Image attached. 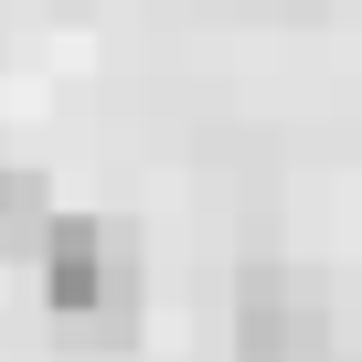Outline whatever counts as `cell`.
Listing matches in <instances>:
<instances>
[{
	"mask_svg": "<svg viewBox=\"0 0 362 362\" xmlns=\"http://www.w3.org/2000/svg\"><path fill=\"white\" fill-rule=\"evenodd\" d=\"M43 309L75 330H117L139 309V235L117 214H54L43 224Z\"/></svg>",
	"mask_w": 362,
	"mask_h": 362,
	"instance_id": "cell-1",
	"label": "cell"
},
{
	"mask_svg": "<svg viewBox=\"0 0 362 362\" xmlns=\"http://www.w3.org/2000/svg\"><path fill=\"white\" fill-rule=\"evenodd\" d=\"M235 341H245V362H330V320H320V298L298 288V277H245V320H235Z\"/></svg>",
	"mask_w": 362,
	"mask_h": 362,
	"instance_id": "cell-2",
	"label": "cell"
},
{
	"mask_svg": "<svg viewBox=\"0 0 362 362\" xmlns=\"http://www.w3.org/2000/svg\"><path fill=\"white\" fill-rule=\"evenodd\" d=\"M43 192H33V170H11V160H0V224H11V214H33Z\"/></svg>",
	"mask_w": 362,
	"mask_h": 362,
	"instance_id": "cell-3",
	"label": "cell"
}]
</instances>
